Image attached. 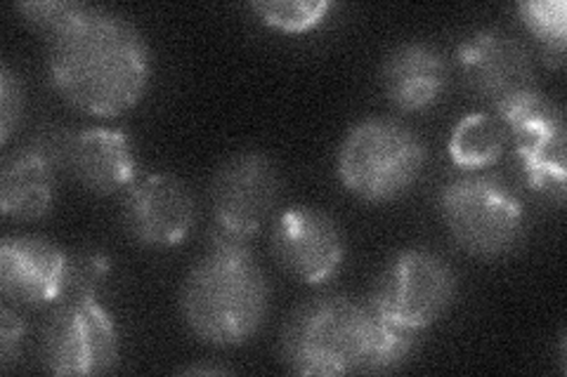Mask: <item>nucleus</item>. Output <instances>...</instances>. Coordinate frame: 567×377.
Returning <instances> with one entry per match:
<instances>
[{
    "label": "nucleus",
    "mask_w": 567,
    "mask_h": 377,
    "mask_svg": "<svg viewBox=\"0 0 567 377\" xmlns=\"http://www.w3.org/2000/svg\"><path fill=\"white\" fill-rule=\"evenodd\" d=\"M24 112V87L10 66L0 69V142L8 145Z\"/></svg>",
    "instance_id": "nucleus-22"
},
{
    "label": "nucleus",
    "mask_w": 567,
    "mask_h": 377,
    "mask_svg": "<svg viewBox=\"0 0 567 377\" xmlns=\"http://www.w3.org/2000/svg\"><path fill=\"white\" fill-rule=\"evenodd\" d=\"M24 339L27 321L10 304H3L0 307V368H3V373H10V368L20 362Z\"/></svg>",
    "instance_id": "nucleus-23"
},
{
    "label": "nucleus",
    "mask_w": 567,
    "mask_h": 377,
    "mask_svg": "<svg viewBox=\"0 0 567 377\" xmlns=\"http://www.w3.org/2000/svg\"><path fill=\"white\" fill-rule=\"evenodd\" d=\"M71 260L41 237H6L0 241V291L22 307H45L69 291Z\"/></svg>",
    "instance_id": "nucleus-13"
},
{
    "label": "nucleus",
    "mask_w": 567,
    "mask_h": 377,
    "mask_svg": "<svg viewBox=\"0 0 567 377\" xmlns=\"http://www.w3.org/2000/svg\"><path fill=\"white\" fill-rule=\"evenodd\" d=\"M64 170L97 196L128 189L137 179V156L131 137L112 128H85L71 135Z\"/></svg>",
    "instance_id": "nucleus-14"
},
{
    "label": "nucleus",
    "mask_w": 567,
    "mask_h": 377,
    "mask_svg": "<svg viewBox=\"0 0 567 377\" xmlns=\"http://www.w3.org/2000/svg\"><path fill=\"white\" fill-rule=\"evenodd\" d=\"M197 222L189 189L168 172H154L126 189L123 227L128 237L147 248L181 245Z\"/></svg>",
    "instance_id": "nucleus-12"
},
{
    "label": "nucleus",
    "mask_w": 567,
    "mask_h": 377,
    "mask_svg": "<svg viewBox=\"0 0 567 377\" xmlns=\"http://www.w3.org/2000/svg\"><path fill=\"white\" fill-rule=\"evenodd\" d=\"M508 145L506 125L485 112L468 114L461 118L447 142L450 158L454 166L464 170H485L499 164Z\"/></svg>",
    "instance_id": "nucleus-17"
},
{
    "label": "nucleus",
    "mask_w": 567,
    "mask_h": 377,
    "mask_svg": "<svg viewBox=\"0 0 567 377\" xmlns=\"http://www.w3.org/2000/svg\"><path fill=\"white\" fill-rule=\"evenodd\" d=\"M458 66L473 95L504 118L539 97L527 48L499 29H481L458 45Z\"/></svg>",
    "instance_id": "nucleus-8"
},
{
    "label": "nucleus",
    "mask_w": 567,
    "mask_h": 377,
    "mask_svg": "<svg viewBox=\"0 0 567 377\" xmlns=\"http://www.w3.org/2000/svg\"><path fill=\"white\" fill-rule=\"evenodd\" d=\"M456 297V274L431 250H402L385 264L369 307L416 333L431 328Z\"/></svg>",
    "instance_id": "nucleus-6"
},
{
    "label": "nucleus",
    "mask_w": 567,
    "mask_h": 377,
    "mask_svg": "<svg viewBox=\"0 0 567 377\" xmlns=\"http://www.w3.org/2000/svg\"><path fill=\"white\" fill-rule=\"evenodd\" d=\"M279 196V175L260 151H241L218 168L210 185V239L251 243L272 212Z\"/></svg>",
    "instance_id": "nucleus-9"
},
{
    "label": "nucleus",
    "mask_w": 567,
    "mask_h": 377,
    "mask_svg": "<svg viewBox=\"0 0 567 377\" xmlns=\"http://www.w3.org/2000/svg\"><path fill=\"white\" fill-rule=\"evenodd\" d=\"M43 331V364L52 375H102L118 362V331L97 295H64Z\"/></svg>",
    "instance_id": "nucleus-7"
},
{
    "label": "nucleus",
    "mask_w": 567,
    "mask_h": 377,
    "mask_svg": "<svg viewBox=\"0 0 567 377\" xmlns=\"http://www.w3.org/2000/svg\"><path fill=\"white\" fill-rule=\"evenodd\" d=\"M421 137L393 118L352 125L336 154L341 185L364 203H390L410 191L425 168Z\"/></svg>",
    "instance_id": "nucleus-3"
},
{
    "label": "nucleus",
    "mask_w": 567,
    "mask_h": 377,
    "mask_svg": "<svg viewBox=\"0 0 567 377\" xmlns=\"http://www.w3.org/2000/svg\"><path fill=\"white\" fill-rule=\"evenodd\" d=\"M516 12L532 39L544 52L546 62L554 69L565 62V24L567 6L563 0H525L516 6Z\"/></svg>",
    "instance_id": "nucleus-19"
},
{
    "label": "nucleus",
    "mask_w": 567,
    "mask_h": 377,
    "mask_svg": "<svg viewBox=\"0 0 567 377\" xmlns=\"http://www.w3.org/2000/svg\"><path fill=\"white\" fill-rule=\"evenodd\" d=\"M270 310V283L248 243L210 239L181 291L192 335L210 347H241L258 335Z\"/></svg>",
    "instance_id": "nucleus-2"
},
{
    "label": "nucleus",
    "mask_w": 567,
    "mask_h": 377,
    "mask_svg": "<svg viewBox=\"0 0 567 377\" xmlns=\"http://www.w3.org/2000/svg\"><path fill=\"white\" fill-rule=\"evenodd\" d=\"M272 253L293 279L324 285L339 276L346 262V239L327 212L293 206L284 210L272 229Z\"/></svg>",
    "instance_id": "nucleus-11"
},
{
    "label": "nucleus",
    "mask_w": 567,
    "mask_h": 377,
    "mask_svg": "<svg viewBox=\"0 0 567 377\" xmlns=\"http://www.w3.org/2000/svg\"><path fill=\"white\" fill-rule=\"evenodd\" d=\"M502 123L511 133L525 185L532 191L551 196L558 206H563L567 182V133L560 106L539 95L504 116Z\"/></svg>",
    "instance_id": "nucleus-10"
},
{
    "label": "nucleus",
    "mask_w": 567,
    "mask_h": 377,
    "mask_svg": "<svg viewBox=\"0 0 567 377\" xmlns=\"http://www.w3.org/2000/svg\"><path fill=\"white\" fill-rule=\"evenodd\" d=\"M251 10L265 27L298 35L322 27L333 6L329 0H268V3H254Z\"/></svg>",
    "instance_id": "nucleus-20"
},
{
    "label": "nucleus",
    "mask_w": 567,
    "mask_h": 377,
    "mask_svg": "<svg viewBox=\"0 0 567 377\" xmlns=\"http://www.w3.org/2000/svg\"><path fill=\"white\" fill-rule=\"evenodd\" d=\"M369 310L367 316V339L360 373H390L410 362L419 345V333L404 328L400 323L385 318L377 310Z\"/></svg>",
    "instance_id": "nucleus-18"
},
{
    "label": "nucleus",
    "mask_w": 567,
    "mask_h": 377,
    "mask_svg": "<svg viewBox=\"0 0 567 377\" xmlns=\"http://www.w3.org/2000/svg\"><path fill=\"white\" fill-rule=\"evenodd\" d=\"M381 83L398 112L421 114L445 97L450 66L442 52L429 43H402L385 57Z\"/></svg>",
    "instance_id": "nucleus-15"
},
{
    "label": "nucleus",
    "mask_w": 567,
    "mask_h": 377,
    "mask_svg": "<svg viewBox=\"0 0 567 377\" xmlns=\"http://www.w3.org/2000/svg\"><path fill=\"white\" fill-rule=\"evenodd\" d=\"M58 168L29 145L6 158L0 170V210L17 222L41 220L55 201Z\"/></svg>",
    "instance_id": "nucleus-16"
},
{
    "label": "nucleus",
    "mask_w": 567,
    "mask_h": 377,
    "mask_svg": "<svg viewBox=\"0 0 567 377\" xmlns=\"http://www.w3.org/2000/svg\"><path fill=\"white\" fill-rule=\"evenodd\" d=\"M440 212L461 250L473 258L508 255L525 233L520 196L489 172L458 175L440 191Z\"/></svg>",
    "instance_id": "nucleus-5"
},
{
    "label": "nucleus",
    "mask_w": 567,
    "mask_h": 377,
    "mask_svg": "<svg viewBox=\"0 0 567 377\" xmlns=\"http://www.w3.org/2000/svg\"><path fill=\"white\" fill-rule=\"evenodd\" d=\"M81 3H74V0H39V3H20L17 10L22 12L24 20L43 33L45 39H50L52 33L60 31L71 17L76 14Z\"/></svg>",
    "instance_id": "nucleus-21"
},
{
    "label": "nucleus",
    "mask_w": 567,
    "mask_h": 377,
    "mask_svg": "<svg viewBox=\"0 0 567 377\" xmlns=\"http://www.w3.org/2000/svg\"><path fill=\"white\" fill-rule=\"evenodd\" d=\"M48 74L74 109L114 118L145 97L152 76L150 48L123 14L81 3L48 39Z\"/></svg>",
    "instance_id": "nucleus-1"
},
{
    "label": "nucleus",
    "mask_w": 567,
    "mask_h": 377,
    "mask_svg": "<svg viewBox=\"0 0 567 377\" xmlns=\"http://www.w3.org/2000/svg\"><path fill=\"white\" fill-rule=\"evenodd\" d=\"M367 316V304L346 295H324L300 304L281 328V362L303 377L360 373Z\"/></svg>",
    "instance_id": "nucleus-4"
}]
</instances>
